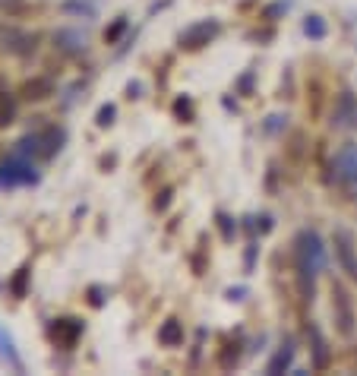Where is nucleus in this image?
<instances>
[{
	"label": "nucleus",
	"mask_w": 357,
	"mask_h": 376,
	"mask_svg": "<svg viewBox=\"0 0 357 376\" xmlns=\"http://www.w3.org/2000/svg\"><path fill=\"white\" fill-rule=\"evenodd\" d=\"M67 143V130L63 127H45L38 133H29L16 143V155H26V158H54L57 152L63 149Z\"/></svg>",
	"instance_id": "nucleus-2"
},
{
	"label": "nucleus",
	"mask_w": 357,
	"mask_h": 376,
	"mask_svg": "<svg viewBox=\"0 0 357 376\" xmlns=\"http://www.w3.org/2000/svg\"><path fill=\"white\" fill-rule=\"evenodd\" d=\"M22 95L29 102H42V98H51L54 95V79L48 76H35V79H26L22 82Z\"/></svg>",
	"instance_id": "nucleus-13"
},
{
	"label": "nucleus",
	"mask_w": 357,
	"mask_h": 376,
	"mask_svg": "<svg viewBox=\"0 0 357 376\" xmlns=\"http://www.w3.org/2000/svg\"><path fill=\"white\" fill-rule=\"evenodd\" d=\"M83 332H86V322L79 316H57L48 326V338L63 351L76 348V342L83 338Z\"/></svg>",
	"instance_id": "nucleus-4"
},
{
	"label": "nucleus",
	"mask_w": 357,
	"mask_h": 376,
	"mask_svg": "<svg viewBox=\"0 0 357 376\" xmlns=\"http://www.w3.org/2000/svg\"><path fill=\"white\" fill-rule=\"evenodd\" d=\"M332 171H335V180L344 187V190L357 193V146H342L335 152V162H332Z\"/></svg>",
	"instance_id": "nucleus-7"
},
{
	"label": "nucleus",
	"mask_w": 357,
	"mask_h": 376,
	"mask_svg": "<svg viewBox=\"0 0 357 376\" xmlns=\"http://www.w3.org/2000/svg\"><path fill=\"white\" fill-rule=\"evenodd\" d=\"M332 127L335 130H357V98L351 92H342L332 111Z\"/></svg>",
	"instance_id": "nucleus-9"
},
{
	"label": "nucleus",
	"mask_w": 357,
	"mask_h": 376,
	"mask_svg": "<svg viewBox=\"0 0 357 376\" xmlns=\"http://www.w3.org/2000/svg\"><path fill=\"white\" fill-rule=\"evenodd\" d=\"M282 10H288V3H275V7H269V10H266V16H278Z\"/></svg>",
	"instance_id": "nucleus-28"
},
{
	"label": "nucleus",
	"mask_w": 357,
	"mask_h": 376,
	"mask_svg": "<svg viewBox=\"0 0 357 376\" xmlns=\"http://www.w3.org/2000/svg\"><path fill=\"white\" fill-rule=\"evenodd\" d=\"M291 361H294V342H291V338H285V342H282V348L275 351V357H272V361H269L266 373H269V376H278V373H285V370L291 367Z\"/></svg>",
	"instance_id": "nucleus-15"
},
{
	"label": "nucleus",
	"mask_w": 357,
	"mask_h": 376,
	"mask_svg": "<svg viewBox=\"0 0 357 376\" xmlns=\"http://www.w3.org/2000/svg\"><path fill=\"white\" fill-rule=\"evenodd\" d=\"M0 361L7 363L10 370H16V373H22V370H26V363H22L19 351H16L13 336H10L7 329H0Z\"/></svg>",
	"instance_id": "nucleus-12"
},
{
	"label": "nucleus",
	"mask_w": 357,
	"mask_h": 376,
	"mask_svg": "<svg viewBox=\"0 0 357 376\" xmlns=\"http://www.w3.org/2000/svg\"><path fill=\"white\" fill-rule=\"evenodd\" d=\"M332 310H335V322H338V332L342 336H351L354 332V313H351V297L344 295L342 285H332Z\"/></svg>",
	"instance_id": "nucleus-10"
},
{
	"label": "nucleus",
	"mask_w": 357,
	"mask_h": 376,
	"mask_svg": "<svg viewBox=\"0 0 357 376\" xmlns=\"http://www.w3.org/2000/svg\"><path fill=\"white\" fill-rule=\"evenodd\" d=\"M29 279H32V266H29V263H22V266L16 269L13 281H10V291H13V297H26L29 295Z\"/></svg>",
	"instance_id": "nucleus-17"
},
{
	"label": "nucleus",
	"mask_w": 357,
	"mask_h": 376,
	"mask_svg": "<svg viewBox=\"0 0 357 376\" xmlns=\"http://www.w3.org/2000/svg\"><path fill=\"white\" fill-rule=\"evenodd\" d=\"M219 32H221L219 19H200V22H193V26H187L184 32L177 35V45L184 51H200V48H206Z\"/></svg>",
	"instance_id": "nucleus-5"
},
{
	"label": "nucleus",
	"mask_w": 357,
	"mask_h": 376,
	"mask_svg": "<svg viewBox=\"0 0 357 376\" xmlns=\"http://www.w3.org/2000/svg\"><path fill=\"white\" fill-rule=\"evenodd\" d=\"M22 184H38V171L32 168L26 155H10L7 162L0 164V187H22Z\"/></svg>",
	"instance_id": "nucleus-3"
},
{
	"label": "nucleus",
	"mask_w": 357,
	"mask_h": 376,
	"mask_svg": "<svg viewBox=\"0 0 357 376\" xmlns=\"http://www.w3.org/2000/svg\"><path fill=\"white\" fill-rule=\"evenodd\" d=\"M16 120V98L10 92H0V130Z\"/></svg>",
	"instance_id": "nucleus-18"
},
{
	"label": "nucleus",
	"mask_w": 357,
	"mask_h": 376,
	"mask_svg": "<svg viewBox=\"0 0 357 376\" xmlns=\"http://www.w3.org/2000/svg\"><path fill=\"white\" fill-rule=\"evenodd\" d=\"M219 228H221V237L225 240H234V234H237V225H234V219H228V215H219Z\"/></svg>",
	"instance_id": "nucleus-23"
},
{
	"label": "nucleus",
	"mask_w": 357,
	"mask_h": 376,
	"mask_svg": "<svg viewBox=\"0 0 357 376\" xmlns=\"http://www.w3.org/2000/svg\"><path fill=\"white\" fill-rule=\"evenodd\" d=\"M294 266H297V281H301L303 297L313 301V281L326 269V246L316 231H301L294 237Z\"/></svg>",
	"instance_id": "nucleus-1"
},
{
	"label": "nucleus",
	"mask_w": 357,
	"mask_h": 376,
	"mask_svg": "<svg viewBox=\"0 0 357 376\" xmlns=\"http://www.w3.org/2000/svg\"><path fill=\"white\" fill-rule=\"evenodd\" d=\"M303 32H307L310 38H323V35H326V22L319 19V16H307V22H303Z\"/></svg>",
	"instance_id": "nucleus-20"
},
{
	"label": "nucleus",
	"mask_w": 357,
	"mask_h": 376,
	"mask_svg": "<svg viewBox=\"0 0 357 376\" xmlns=\"http://www.w3.org/2000/svg\"><path fill=\"white\" fill-rule=\"evenodd\" d=\"M0 48L7 51V54L29 57V54H35V48H38V35L22 32V29H16V26H0Z\"/></svg>",
	"instance_id": "nucleus-6"
},
{
	"label": "nucleus",
	"mask_w": 357,
	"mask_h": 376,
	"mask_svg": "<svg viewBox=\"0 0 357 376\" xmlns=\"http://www.w3.org/2000/svg\"><path fill=\"white\" fill-rule=\"evenodd\" d=\"M158 342L165 345V348H177V345H184V322L180 320H165L161 322V329H158Z\"/></svg>",
	"instance_id": "nucleus-16"
},
{
	"label": "nucleus",
	"mask_w": 357,
	"mask_h": 376,
	"mask_svg": "<svg viewBox=\"0 0 357 376\" xmlns=\"http://www.w3.org/2000/svg\"><path fill=\"white\" fill-rule=\"evenodd\" d=\"M174 114L184 117V120H190V117H193V104H190V98H177V104H174Z\"/></svg>",
	"instance_id": "nucleus-24"
},
{
	"label": "nucleus",
	"mask_w": 357,
	"mask_h": 376,
	"mask_svg": "<svg viewBox=\"0 0 357 376\" xmlns=\"http://www.w3.org/2000/svg\"><path fill=\"white\" fill-rule=\"evenodd\" d=\"M104 301H108V288L92 285L89 288V304H92V307H104Z\"/></svg>",
	"instance_id": "nucleus-22"
},
{
	"label": "nucleus",
	"mask_w": 357,
	"mask_h": 376,
	"mask_svg": "<svg viewBox=\"0 0 357 376\" xmlns=\"http://www.w3.org/2000/svg\"><path fill=\"white\" fill-rule=\"evenodd\" d=\"M124 29H127V16H117L114 26H111L108 32H104V41H108V45H114V41L120 38V35H124Z\"/></svg>",
	"instance_id": "nucleus-21"
},
{
	"label": "nucleus",
	"mask_w": 357,
	"mask_h": 376,
	"mask_svg": "<svg viewBox=\"0 0 357 376\" xmlns=\"http://www.w3.org/2000/svg\"><path fill=\"white\" fill-rule=\"evenodd\" d=\"M307 336H310V345H313V367L316 370H326V367H329V345H326L319 326H307Z\"/></svg>",
	"instance_id": "nucleus-14"
},
{
	"label": "nucleus",
	"mask_w": 357,
	"mask_h": 376,
	"mask_svg": "<svg viewBox=\"0 0 357 376\" xmlns=\"http://www.w3.org/2000/svg\"><path fill=\"white\" fill-rule=\"evenodd\" d=\"M168 203H171V190H165L161 193V199H155V209L161 212V209H168Z\"/></svg>",
	"instance_id": "nucleus-26"
},
{
	"label": "nucleus",
	"mask_w": 357,
	"mask_h": 376,
	"mask_svg": "<svg viewBox=\"0 0 357 376\" xmlns=\"http://www.w3.org/2000/svg\"><path fill=\"white\" fill-rule=\"evenodd\" d=\"M114 117H117V108H114V104H102V108H98V114H95V127L108 130L111 123H114Z\"/></svg>",
	"instance_id": "nucleus-19"
},
{
	"label": "nucleus",
	"mask_w": 357,
	"mask_h": 376,
	"mask_svg": "<svg viewBox=\"0 0 357 376\" xmlns=\"http://www.w3.org/2000/svg\"><path fill=\"white\" fill-rule=\"evenodd\" d=\"M139 92H143L139 82H130V86H127V95H130V98H139Z\"/></svg>",
	"instance_id": "nucleus-27"
},
{
	"label": "nucleus",
	"mask_w": 357,
	"mask_h": 376,
	"mask_svg": "<svg viewBox=\"0 0 357 376\" xmlns=\"http://www.w3.org/2000/svg\"><path fill=\"white\" fill-rule=\"evenodd\" d=\"M54 48L63 51V54H83L86 51V35L76 32V29H61L54 35Z\"/></svg>",
	"instance_id": "nucleus-11"
},
{
	"label": "nucleus",
	"mask_w": 357,
	"mask_h": 376,
	"mask_svg": "<svg viewBox=\"0 0 357 376\" xmlns=\"http://www.w3.org/2000/svg\"><path fill=\"white\" fill-rule=\"evenodd\" d=\"M63 10H76V13H86V16L95 13V7H89V3H63Z\"/></svg>",
	"instance_id": "nucleus-25"
},
{
	"label": "nucleus",
	"mask_w": 357,
	"mask_h": 376,
	"mask_svg": "<svg viewBox=\"0 0 357 376\" xmlns=\"http://www.w3.org/2000/svg\"><path fill=\"white\" fill-rule=\"evenodd\" d=\"M332 244H335V256H338V266L342 272L348 275L351 281H357V250H354V234L348 228H338L332 234Z\"/></svg>",
	"instance_id": "nucleus-8"
}]
</instances>
